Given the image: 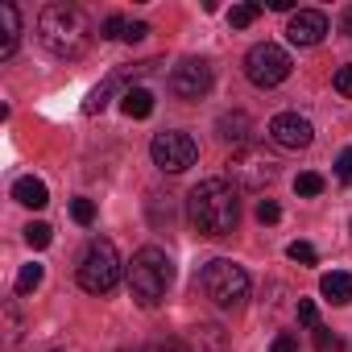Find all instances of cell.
I'll return each mask as SVG.
<instances>
[{
	"instance_id": "cell-1",
	"label": "cell",
	"mask_w": 352,
	"mask_h": 352,
	"mask_svg": "<svg viewBox=\"0 0 352 352\" xmlns=\"http://www.w3.org/2000/svg\"><path fill=\"white\" fill-rule=\"evenodd\" d=\"M187 216L199 236H228L241 220V199L228 179H204L187 195Z\"/></svg>"
},
{
	"instance_id": "cell-2",
	"label": "cell",
	"mask_w": 352,
	"mask_h": 352,
	"mask_svg": "<svg viewBox=\"0 0 352 352\" xmlns=\"http://www.w3.org/2000/svg\"><path fill=\"white\" fill-rule=\"evenodd\" d=\"M38 38L58 58H79L91 46V21L75 5H46L38 17Z\"/></svg>"
},
{
	"instance_id": "cell-3",
	"label": "cell",
	"mask_w": 352,
	"mask_h": 352,
	"mask_svg": "<svg viewBox=\"0 0 352 352\" xmlns=\"http://www.w3.org/2000/svg\"><path fill=\"white\" fill-rule=\"evenodd\" d=\"M170 282H174V261L157 245H145V249L133 253V261H129V290H133V298L141 307H157L166 298Z\"/></svg>"
},
{
	"instance_id": "cell-4",
	"label": "cell",
	"mask_w": 352,
	"mask_h": 352,
	"mask_svg": "<svg viewBox=\"0 0 352 352\" xmlns=\"http://www.w3.org/2000/svg\"><path fill=\"white\" fill-rule=\"evenodd\" d=\"M120 274H124V265H120L116 245L104 241V236H96V241L87 245L83 261H79V286H83L87 294H108V290H116Z\"/></svg>"
},
{
	"instance_id": "cell-5",
	"label": "cell",
	"mask_w": 352,
	"mask_h": 352,
	"mask_svg": "<svg viewBox=\"0 0 352 352\" xmlns=\"http://www.w3.org/2000/svg\"><path fill=\"white\" fill-rule=\"evenodd\" d=\"M199 286H204V294H208L216 307H236V302L249 298V274H245L236 261H228V257L208 261L204 274H199Z\"/></svg>"
},
{
	"instance_id": "cell-6",
	"label": "cell",
	"mask_w": 352,
	"mask_h": 352,
	"mask_svg": "<svg viewBox=\"0 0 352 352\" xmlns=\"http://www.w3.org/2000/svg\"><path fill=\"white\" fill-rule=\"evenodd\" d=\"M290 67H294L290 54L282 46H274V42H257L245 54V75H249L253 87H278V83H286L290 79Z\"/></svg>"
},
{
	"instance_id": "cell-7",
	"label": "cell",
	"mask_w": 352,
	"mask_h": 352,
	"mask_svg": "<svg viewBox=\"0 0 352 352\" xmlns=\"http://www.w3.org/2000/svg\"><path fill=\"white\" fill-rule=\"evenodd\" d=\"M228 174H232V183H236V187H245V191H261L265 183L278 179V162H274L265 149H257V145H241V149L228 157Z\"/></svg>"
},
{
	"instance_id": "cell-8",
	"label": "cell",
	"mask_w": 352,
	"mask_h": 352,
	"mask_svg": "<svg viewBox=\"0 0 352 352\" xmlns=\"http://www.w3.org/2000/svg\"><path fill=\"white\" fill-rule=\"evenodd\" d=\"M149 157H153V166L166 170V174H183V170L195 166L199 145H195L191 133H174V129H170V133H157V137L149 141Z\"/></svg>"
},
{
	"instance_id": "cell-9",
	"label": "cell",
	"mask_w": 352,
	"mask_h": 352,
	"mask_svg": "<svg viewBox=\"0 0 352 352\" xmlns=\"http://www.w3.org/2000/svg\"><path fill=\"white\" fill-rule=\"evenodd\" d=\"M212 63H204V58H183L179 67L170 71V91L179 96V100H199V96H208L212 91Z\"/></svg>"
},
{
	"instance_id": "cell-10",
	"label": "cell",
	"mask_w": 352,
	"mask_h": 352,
	"mask_svg": "<svg viewBox=\"0 0 352 352\" xmlns=\"http://www.w3.org/2000/svg\"><path fill=\"white\" fill-rule=\"evenodd\" d=\"M149 67H157V63H137V67H120V71H112V75H108V79H104L100 87H91V96L83 100V112H87V116L104 112V108L112 104V96H116V91L124 96V91H129L124 83H129V79H137V75H145Z\"/></svg>"
},
{
	"instance_id": "cell-11",
	"label": "cell",
	"mask_w": 352,
	"mask_h": 352,
	"mask_svg": "<svg viewBox=\"0 0 352 352\" xmlns=\"http://www.w3.org/2000/svg\"><path fill=\"white\" fill-rule=\"evenodd\" d=\"M270 137H274V145H282V149H307V145L315 141V129H311V120L298 116V112H278V116L270 120Z\"/></svg>"
},
{
	"instance_id": "cell-12",
	"label": "cell",
	"mask_w": 352,
	"mask_h": 352,
	"mask_svg": "<svg viewBox=\"0 0 352 352\" xmlns=\"http://www.w3.org/2000/svg\"><path fill=\"white\" fill-rule=\"evenodd\" d=\"M323 34H327V13H319V9H298L286 25L290 46H319Z\"/></svg>"
},
{
	"instance_id": "cell-13",
	"label": "cell",
	"mask_w": 352,
	"mask_h": 352,
	"mask_svg": "<svg viewBox=\"0 0 352 352\" xmlns=\"http://www.w3.org/2000/svg\"><path fill=\"white\" fill-rule=\"evenodd\" d=\"M21 42V17L17 5H0V58H13Z\"/></svg>"
},
{
	"instance_id": "cell-14",
	"label": "cell",
	"mask_w": 352,
	"mask_h": 352,
	"mask_svg": "<svg viewBox=\"0 0 352 352\" xmlns=\"http://www.w3.org/2000/svg\"><path fill=\"white\" fill-rule=\"evenodd\" d=\"M13 199L21 204V208H46L50 204V191H46V183L42 179H34V174H25V179H17L13 183Z\"/></svg>"
},
{
	"instance_id": "cell-15",
	"label": "cell",
	"mask_w": 352,
	"mask_h": 352,
	"mask_svg": "<svg viewBox=\"0 0 352 352\" xmlns=\"http://www.w3.org/2000/svg\"><path fill=\"white\" fill-rule=\"evenodd\" d=\"M319 294H323L327 302H336V307L352 302V274H344V270L323 274V278H319Z\"/></svg>"
},
{
	"instance_id": "cell-16",
	"label": "cell",
	"mask_w": 352,
	"mask_h": 352,
	"mask_svg": "<svg viewBox=\"0 0 352 352\" xmlns=\"http://www.w3.org/2000/svg\"><path fill=\"white\" fill-rule=\"evenodd\" d=\"M120 112L133 116V120H145V116L153 112V96H149L145 87H129V91L120 96Z\"/></svg>"
},
{
	"instance_id": "cell-17",
	"label": "cell",
	"mask_w": 352,
	"mask_h": 352,
	"mask_svg": "<svg viewBox=\"0 0 352 352\" xmlns=\"http://www.w3.org/2000/svg\"><path fill=\"white\" fill-rule=\"evenodd\" d=\"M0 315H5V348H17V340H21V315H17V302L5 298V302H0Z\"/></svg>"
},
{
	"instance_id": "cell-18",
	"label": "cell",
	"mask_w": 352,
	"mask_h": 352,
	"mask_svg": "<svg viewBox=\"0 0 352 352\" xmlns=\"http://www.w3.org/2000/svg\"><path fill=\"white\" fill-rule=\"evenodd\" d=\"M261 17V5H253V0H245V5H232L228 9V25L232 30H245V25H253Z\"/></svg>"
},
{
	"instance_id": "cell-19",
	"label": "cell",
	"mask_w": 352,
	"mask_h": 352,
	"mask_svg": "<svg viewBox=\"0 0 352 352\" xmlns=\"http://www.w3.org/2000/svg\"><path fill=\"white\" fill-rule=\"evenodd\" d=\"M245 129H249V116H241V112L236 116H220V137L224 141H245L249 137Z\"/></svg>"
},
{
	"instance_id": "cell-20",
	"label": "cell",
	"mask_w": 352,
	"mask_h": 352,
	"mask_svg": "<svg viewBox=\"0 0 352 352\" xmlns=\"http://www.w3.org/2000/svg\"><path fill=\"white\" fill-rule=\"evenodd\" d=\"M42 274H46V270H42L38 261L21 265V274H17V290H21V294H34V290L42 286Z\"/></svg>"
},
{
	"instance_id": "cell-21",
	"label": "cell",
	"mask_w": 352,
	"mask_h": 352,
	"mask_svg": "<svg viewBox=\"0 0 352 352\" xmlns=\"http://www.w3.org/2000/svg\"><path fill=\"white\" fill-rule=\"evenodd\" d=\"M294 191L302 195V199H311V195H319L323 191V174H315V170H302L298 179H294Z\"/></svg>"
},
{
	"instance_id": "cell-22",
	"label": "cell",
	"mask_w": 352,
	"mask_h": 352,
	"mask_svg": "<svg viewBox=\"0 0 352 352\" xmlns=\"http://www.w3.org/2000/svg\"><path fill=\"white\" fill-rule=\"evenodd\" d=\"M25 241H30L34 249H46V245L54 241V228H50V224H42V220H34V224L25 228Z\"/></svg>"
},
{
	"instance_id": "cell-23",
	"label": "cell",
	"mask_w": 352,
	"mask_h": 352,
	"mask_svg": "<svg viewBox=\"0 0 352 352\" xmlns=\"http://www.w3.org/2000/svg\"><path fill=\"white\" fill-rule=\"evenodd\" d=\"M71 216H75V224H83V228H87V224L96 220V204L79 195V199H71Z\"/></svg>"
},
{
	"instance_id": "cell-24",
	"label": "cell",
	"mask_w": 352,
	"mask_h": 352,
	"mask_svg": "<svg viewBox=\"0 0 352 352\" xmlns=\"http://www.w3.org/2000/svg\"><path fill=\"white\" fill-rule=\"evenodd\" d=\"M286 257H290V261H298V265H315V245H307V241H294V245L286 249Z\"/></svg>"
},
{
	"instance_id": "cell-25",
	"label": "cell",
	"mask_w": 352,
	"mask_h": 352,
	"mask_svg": "<svg viewBox=\"0 0 352 352\" xmlns=\"http://www.w3.org/2000/svg\"><path fill=\"white\" fill-rule=\"evenodd\" d=\"M124 30H129V21H124V17H108V21L100 25V38H108V42H116V38H120V42H124Z\"/></svg>"
},
{
	"instance_id": "cell-26",
	"label": "cell",
	"mask_w": 352,
	"mask_h": 352,
	"mask_svg": "<svg viewBox=\"0 0 352 352\" xmlns=\"http://www.w3.org/2000/svg\"><path fill=\"white\" fill-rule=\"evenodd\" d=\"M257 220H261V224H278V220H282V208H278L274 199H261V204H257Z\"/></svg>"
},
{
	"instance_id": "cell-27",
	"label": "cell",
	"mask_w": 352,
	"mask_h": 352,
	"mask_svg": "<svg viewBox=\"0 0 352 352\" xmlns=\"http://www.w3.org/2000/svg\"><path fill=\"white\" fill-rule=\"evenodd\" d=\"M298 323L319 327V311H315V302H311V298H298Z\"/></svg>"
},
{
	"instance_id": "cell-28",
	"label": "cell",
	"mask_w": 352,
	"mask_h": 352,
	"mask_svg": "<svg viewBox=\"0 0 352 352\" xmlns=\"http://www.w3.org/2000/svg\"><path fill=\"white\" fill-rule=\"evenodd\" d=\"M311 331H315V348H319V352H336V348H340V340H336L327 327H311Z\"/></svg>"
},
{
	"instance_id": "cell-29",
	"label": "cell",
	"mask_w": 352,
	"mask_h": 352,
	"mask_svg": "<svg viewBox=\"0 0 352 352\" xmlns=\"http://www.w3.org/2000/svg\"><path fill=\"white\" fill-rule=\"evenodd\" d=\"M336 174H340V183H352V145L336 157Z\"/></svg>"
},
{
	"instance_id": "cell-30",
	"label": "cell",
	"mask_w": 352,
	"mask_h": 352,
	"mask_svg": "<svg viewBox=\"0 0 352 352\" xmlns=\"http://www.w3.org/2000/svg\"><path fill=\"white\" fill-rule=\"evenodd\" d=\"M270 352H298V340H294L290 331H278L274 344H270Z\"/></svg>"
},
{
	"instance_id": "cell-31",
	"label": "cell",
	"mask_w": 352,
	"mask_h": 352,
	"mask_svg": "<svg viewBox=\"0 0 352 352\" xmlns=\"http://www.w3.org/2000/svg\"><path fill=\"white\" fill-rule=\"evenodd\" d=\"M336 91H340V96H352V63L336 71Z\"/></svg>"
},
{
	"instance_id": "cell-32",
	"label": "cell",
	"mask_w": 352,
	"mask_h": 352,
	"mask_svg": "<svg viewBox=\"0 0 352 352\" xmlns=\"http://www.w3.org/2000/svg\"><path fill=\"white\" fill-rule=\"evenodd\" d=\"M149 34V25L145 21H129V30H124V42H141Z\"/></svg>"
},
{
	"instance_id": "cell-33",
	"label": "cell",
	"mask_w": 352,
	"mask_h": 352,
	"mask_svg": "<svg viewBox=\"0 0 352 352\" xmlns=\"http://www.w3.org/2000/svg\"><path fill=\"white\" fill-rule=\"evenodd\" d=\"M141 352H183V344L170 340V344H149V348H141Z\"/></svg>"
},
{
	"instance_id": "cell-34",
	"label": "cell",
	"mask_w": 352,
	"mask_h": 352,
	"mask_svg": "<svg viewBox=\"0 0 352 352\" xmlns=\"http://www.w3.org/2000/svg\"><path fill=\"white\" fill-rule=\"evenodd\" d=\"M270 9H274V13H290V9H294V0H270Z\"/></svg>"
},
{
	"instance_id": "cell-35",
	"label": "cell",
	"mask_w": 352,
	"mask_h": 352,
	"mask_svg": "<svg viewBox=\"0 0 352 352\" xmlns=\"http://www.w3.org/2000/svg\"><path fill=\"white\" fill-rule=\"evenodd\" d=\"M344 34H352V9L344 13Z\"/></svg>"
}]
</instances>
